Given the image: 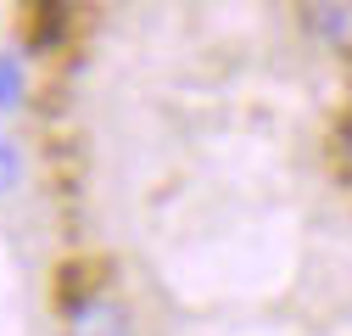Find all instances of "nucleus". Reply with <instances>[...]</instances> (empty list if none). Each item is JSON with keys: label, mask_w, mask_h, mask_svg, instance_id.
<instances>
[{"label": "nucleus", "mask_w": 352, "mask_h": 336, "mask_svg": "<svg viewBox=\"0 0 352 336\" xmlns=\"http://www.w3.org/2000/svg\"><path fill=\"white\" fill-rule=\"evenodd\" d=\"M67 336H129V314L107 291H73L67 297Z\"/></svg>", "instance_id": "nucleus-1"}, {"label": "nucleus", "mask_w": 352, "mask_h": 336, "mask_svg": "<svg viewBox=\"0 0 352 336\" xmlns=\"http://www.w3.org/2000/svg\"><path fill=\"white\" fill-rule=\"evenodd\" d=\"M302 23H307V34H314V45L352 56V0H307Z\"/></svg>", "instance_id": "nucleus-2"}, {"label": "nucleus", "mask_w": 352, "mask_h": 336, "mask_svg": "<svg viewBox=\"0 0 352 336\" xmlns=\"http://www.w3.org/2000/svg\"><path fill=\"white\" fill-rule=\"evenodd\" d=\"M28 101V67L17 51H0V112H17Z\"/></svg>", "instance_id": "nucleus-3"}, {"label": "nucleus", "mask_w": 352, "mask_h": 336, "mask_svg": "<svg viewBox=\"0 0 352 336\" xmlns=\"http://www.w3.org/2000/svg\"><path fill=\"white\" fill-rule=\"evenodd\" d=\"M17 185H23V151H17L6 135H0V202H6Z\"/></svg>", "instance_id": "nucleus-4"}]
</instances>
